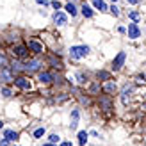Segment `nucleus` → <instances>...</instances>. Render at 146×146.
Returning <instances> with one entry per match:
<instances>
[{"instance_id": "9b49d317", "label": "nucleus", "mask_w": 146, "mask_h": 146, "mask_svg": "<svg viewBox=\"0 0 146 146\" xmlns=\"http://www.w3.org/2000/svg\"><path fill=\"white\" fill-rule=\"evenodd\" d=\"M18 139V132L14 130H5V141H16Z\"/></svg>"}, {"instance_id": "ddd939ff", "label": "nucleus", "mask_w": 146, "mask_h": 146, "mask_svg": "<svg viewBox=\"0 0 146 146\" xmlns=\"http://www.w3.org/2000/svg\"><path fill=\"white\" fill-rule=\"evenodd\" d=\"M93 5L96 7V9H100V11H107V5H105L104 0H93Z\"/></svg>"}, {"instance_id": "a878e982", "label": "nucleus", "mask_w": 146, "mask_h": 146, "mask_svg": "<svg viewBox=\"0 0 146 146\" xmlns=\"http://www.w3.org/2000/svg\"><path fill=\"white\" fill-rule=\"evenodd\" d=\"M109 9H111V13L114 14V16H118V14H119V11H118V7H116V5H112V7H109Z\"/></svg>"}, {"instance_id": "2eb2a0df", "label": "nucleus", "mask_w": 146, "mask_h": 146, "mask_svg": "<svg viewBox=\"0 0 146 146\" xmlns=\"http://www.w3.org/2000/svg\"><path fill=\"white\" fill-rule=\"evenodd\" d=\"M86 143H87V132H84V130H82V132H78V144L84 146Z\"/></svg>"}, {"instance_id": "c756f323", "label": "nucleus", "mask_w": 146, "mask_h": 146, "mask_svg": "<svg viewBox=\"0 0 146 146\" xmlns=\"http://www.w3.org/2000/svg\"><path fill=\"white\" fill-rule=\"evenodd\" d=\"M96 91H98V84H94V86H93V87H91V93H93V94H94V93H96Z\"/></svg>"}, {"instance_id": "cd10ccee", "label": "nucleus", "mask_w": 146, "mask_h": 146, "mask_svg": "<svg viewBox=\"0 0 146 146\" xmlns=\"http://www.w3.org/2000/svg\"><path fill=\"white\" fill-rule=\"evenodd\" d=\"M52 5L55 7V9H61V2H59V0H54V2H52Z\"/></svg>"}, {"instance_id": "c9c22d12", "label": "nucleus", "mask_w": 146, "mask_h": 146, "mask_svg": "<svg viewBox=\"0 0 146 146\" xmlns=\"http://www.w3.org/2000/svg\"><path fill=\"white\" fill-rule=\"evenodd\" d=\"M45 146H54V144H45Z\"/></svg>"}, {"instance_id": "2f4dec72", "label": "nucleus", "mask_w": 146, "mask_h": 146, "mask_svg": "<svg viewBox=\"0 0 146 146\" xmlns=\"http://www.w3.org/2000/svg\"><path fill=\"white\" fill-rule=\"evenodd\" d=\"M7 144H9V141H5V139H4L2 143H0V146H7Z\"/></svg>"}, {"instance_id": "f3484780", "label": "nucleus", "mask_w": 146, "mask_h": 146, "mask_svg": "<svg viewBox=\"0 0 146 146\" xmlns=\"http://www.w3.org/2000/svg\"><path fill=\"white\" fill-rule=\"evenodd\" d=\"M66 11L71 14V16H75V14H77V7H75V4H73V2H70V4L66 5Z\"/></svg>"}, {"instance_id": "6ab92c4d", "label": "nucleus", "mask_w": 146, "mask_h": 146, "mask_svg": "<svg viewBox=\"0 0 146 146\" xmlns=\"http://www.w3.org/2000/svg\"><path fill=\"white\" fill-rule=\"evenodd\" d=\"M50 62L54 64V68H62V64H61V61H59V59H55V57H50Z\"/></svg>"}, {"instance_id": "bb28decb", "label": "nucleus", "mask_w": 146, "mask_h": 146, "mask_svg": "<svg viewBox=\"0 0 146 146\" xmlns=\"http://www.w3.org/2000/svg\"><path fill=\"white\" fill-rule=\"evenodd\" d=\"M5 62H7V61H5V55H4V54H0V66H4Z\"/></svg>"}, {"instance_id": "9d476101", "label": "nucleus", "mask_w": 146, "mask_h": 146, "mask_svg": "<svg viewBox=\"0 0 146 146\" xmlns=\"http://www.w3.org/2000/svg\"><path fill=\"white\" fill-rule=\"evenodd\" d=\"M104 89H105L109 94H114V93H116V84L112 82V80H109V82L104 84Z\"/></svg>"}, {"instance_id": "1a4fd4ad", "label": "nucleus", "mask_w": 146, "mask_h": 146, "mask_svg": "<svg viewBox=\"0 0 146 146\" xmlns=\"http://www.w3.org/2000/svg\"><path fill=\"white\" fill-rule=\"evenodd\" d=\"M54 21H55L57 25H64V23H66V14H62L61 11H57L54 14Z\"/></svg>"}, {"instance_id": "5701e85b", "label": "nucleus", "mask_w": 146, "mask_h": 146, "mask_svg": "<svg viewBox=\"0 0 146 146\" xmlns=\"http://www.w3.org/2000/svg\"><path fill=\"white\" fill-rule=\"evenodd\" d=\"M98 78L107 80V78H109V73H107V71H98Z\"/></svg>"}, {"instance_id": "a211bd4d", "label": "nucleus", "mask_w": 146, "mask_h": 146, "mask_svg": "<svg viewBox=\"0 0 146 146\" xmlns=\"http://www.w3.org/2000/svg\"><path fill=\"white\" fill-rule=\"evenodd\" d=\"M41 135H45V128H38V130H34V137H36V139H39V137Z\"/></svg>"}, {"instance_id": "b1692460", "label": "nucleus", "mask_w": 146, "mask_h": 146, "mask_svg": "<svg viewBox=\"0 0 146 146\" xmlns=\"http://www.w3.org/2000/svg\"><path fill=\"white\" fill-rule=\"evenodd\" d=\"M48 139H50V144H54V143H57V141H59V135H55V134H52V135L48 137Z\"/></svg>"}, {"instance_id": "20e7f679", "label": "nucleus", "mask_w": 146, "mask_h": 146, "mask_svg": "<svg viewBox=\"0 0 146 146\" xmlns=\"http://www.w3.org/2000/svg\"><path fill=\"white\" fill-rule=\"evenodd\" d=\"M13 82H14V86H18L20 89H31V80H27L25 77H18V78H14Z\"/></svg>"}, {"instance_id": "412c9836", "label": "nucleus", "mask_w": 146, "mask_h": 146, "mask_svg": "<svg viewBox=\"0 0 146 146\" xmlns=\"http://www.w3.org/2000/svg\"><path fill=\"white\" fill-rule=\"evenodd\" d=\"M132 91V86H127L125 89H123V102H127V94Z\"/></svg>"}, {"instance_id": "0eeeda50", "label": "nucleus", "mask_w": 146, "mask_h": 146, "mask_svg": "<svg viewBox=\"0 0 146 146\" xmlns=\"http://www.w3.org/2000/svg\"><path fill=\"white\" fill-rule=\"evenodd\" d=\"M29 50H32L34 54H41L43 52V45L39 41H36V39H29Z\"/></svg>"}, {"instance_id": "4468645a", "label": "nucleus", "mask_w": 146, "mask_h": 146, "mask_svg": "<svg viewBox=\"0 0 146 146\" xmlns=\"http://www.w3.org/2000/svg\"><path fill=\"white\" fill-rule=\"evenodd\" d=\"M11 70H13V71H16V73H20V71H23V64H21V62H18V61H13V64H11Z\"/></svg>"}, {"instance_id": "423d86ee", "label": "nucleus", "mask_w": 146, "mask_h": 146, "mask_svg": "<svg viewBox=\"0 0 146 146\" xmlns=\"http://www.w3.org/2000/svg\"><path fill=\"white\" fill-rule=\"evenodd\" d=\"M139 36H141V31H139V27H137V23H130L128 25V38L137 39Z\"/></svg>"}, {"instance_id": "393cba45", "label": "nucleus", "mask_w": 146, "mask_h": 146, "mask_svg": "<svg viewBox=\"0 0 146 146\" xmlns=\"http://www.w3.org/2000/svg\"><path fill=\"white\" fill-rule=\"evenodd\" d=\"M2 94H4L5 98H7V96H11V89H9V87H4V89H2Z\"/></svg>"}, {"instance_id": "4be33fe9", "label": "nucleus", "mask_w": 146, "mask_h": 146, "mask_svg": "<svg viewBox=\"0 0 146 146\" xmlns=\"http://www.w3.org/2000/svg\"><path fill=\"white\" fill-rule=\"evenodd\" d=\"M77 78H78V82H80V84H84L86 80H87V77L84 75V73H77Z\"/></svg>"}, {"instance_id": "dca6fc26", "label": "nucleus", "mask_w": 146, "mask_h": 146, "mask_svg": "<svg viewBox=\"0 0 146 146\" xmlns=\"http://www.w3.org/2000/svg\"><path fill=\"white\" fill-rule=\"evenodd\" d=\"M82 14H84L86 18H91V16H93V11H91V7L87 5V4L82 5Z\"/></svg>"}, {"instance_id": "f03ea898", "label": "nucleus", "mask_w": 146, "mask_h": 146, "mask_svg": "<svg viewBox=\"0 0 146 146\" xmlns=\"http://www.w3.org/2000/svg\"><path fill=\"white\" fill-rule=\"evenodd\" d=\"M41 68V62L38 59H32V61H29L27 64H23V71L27 73H34V71H38Z\"/></svg>"}, {"instance_id": "f257e3e1", "label": "nucleus", "mask_w": 146, "mask_h": 146, "mask_svg": "<svg viewBox=\"0 0 146 146\" xmlns=\"http://www.w3.org/2000/svg\"><path fill=\"white\" fill-rule=\"evenodd\" d=\"M87 54H89V46H71L70 48V55L73 57V59H82V57H86Z\"/></svg>"}, {"instance_id": "f704fd0d", "label": "nucleus", "mask_w": 146, "mask_h": 146, "mask_svg": "<svg viewBox=\"0 0 146 146\" xmlns=\"http://www.w3.org/2000/svg\"><path fill=\"white\" fill-rule=\"evenodd\" d=\"M4 127V123H2V119H0V128H2Z\"/></svg>"}, {"instance_id": "6e6552de", "label": "nucleus", "mask_w": 146, "mask_h": 146, "mask_svg": "<svg viewBox=\"0 0 146 146\" xmlns=\"http://www.w3.org/2000/svg\"><path fill=\"white\" fill-rule=\"evenodd\" d=\"M0 78L2 80H7V82H13L14 80V75H13V71L9 68H2L0 70Z\"/></svg>"}, {"instance_id": "e433bc0d", "label": "nucleus", "mask_w": 146, "mask_h": 146, "mask_svg": "<svg viewBox=\"0 0 146 146\" xmlns=\"http://www.w3.org/2000/svg\"><path fill=\"white\" fill-rule=\"evenodd\" d=\"M112 2H116V0H112Z\"/></svg>"}, {"instance_id": "72a5a7b5", "label": "nucleus", "mask_w": 146, "mask_h": 146, "mask_svg": "<svg viewBox=\"0 0 146 146\" xmlns=\"http://www.w3.org/2000/svg\"><path fill=\"white\" fill-rule=\"evenodd\" d=\"M127 2H130V4H137L139 0H127Z\"/></svg>"}, {"instance_id": "7ed1b4c3", "label": "nucleus", "mask_w": 146, "mask_h": 146, "mask_svg": "<svg viewBox=\"0 0 146 146\" xmlns=\"http://www.w3.org/2000/svg\"><path fill=\"white\" fill-rule=\"evenodd\" d=\"M13 55L14 57H20V59H23V57H27L29 55V52H27V46L25 45H16L13 48Z\"/></svg>"}, {"instance_id": "473e14b6", "label": "nucleus", "mask_w": 146, "mask_h": 146, "mask_svg": "<svg viewBox=\"0 0 146 146\" xmlns=\"http://www.w3.org/2000/svg\"><path fill=\"white\" fill-rule=\"evenodd\" d=\"M61 146H73V144H71V143H68V141H66V143H61Z\"/></svg>"}, {"instance_id": "aec40b11", "label": "nucleus", "mask_w": 146, "mask_h": 146, "mask_svg": "<svg viewBox=\"0 0 146 146\" xmlns=\"http://www.w3.org/2000/svg\"><path fill=\"white\" fill-rule=\"evenodd\" d=\"M77 119H78V111H73V121H71V128L77 127Z\"/></svg>"}, {"instance_id": "7c9ffc66", "label": "nucleus", "mask_w": 146, "mask_h": 146, "mask_svg": "<svg viewBox=\"0 0 146 146\" xmlns=\"http://www.w3.org/2000/svg\"><path fill=\"white\" fill-rule=\"evenodd\" d=\"M36 2H38V4H43V5H48L46 0H36Z\"/></svg>"}, {"instance_id": "c85d7f7f", "label": "nucleus", "mask_w": 146, "mask_h": 146, "mask_svg": "<svg viewBox=\"0 0 146 146\" xmlns=\"http://www.w3.org/2000/svg\"><path fill=\"white\" fill-rule=\"evenodd\" d=\"M130 18H132V20H139V14H137V13H130Z\"/></svg>"}, {"instance_id": "39448f33", "label": "nucleus", "mask_w": 146, "mask_h": 146, "mask_svg": "<svg viewBox=\"0 0 146 146\" xmlns=\"http://www.w3.org/2000/svg\"><path fill=\"white\" fill-rule=\"evenodd\" d=\"M125 57H127L125 52H119L118 55H116V59L112 61V70H114V71H116V70H119V68L123 66V62H125Z\"/></svg>"}, {"instance_id": "f8f14e48", "label": "nucleus", "mask_w": 146, "mask_h": 146, "mask_svg": "<svg viewBox=\"0 0 146 146\" xmlns=\"http://www.w3.org/2000/svg\"><path fill=\"white\" fill-rule=\"evenodd\" d=\"M39 80H41V82H52V80H54V77L50 75V73L41 71V73H39Z\"/></svg>"}, {"instance_id": "4c0bfd02", "label": "nucleus", "mask_w": 146, "mask_h": 146, "mask_svg": "<svg viewBox=\"0 0 146 146\" xmlns=\"http://www.w3.org/2000/svg\"><path fill=\"white\" fill-rule=\"evenodd\" d=\"M71 2H73V0H71Z\"/></svg>"}]
</instances>
